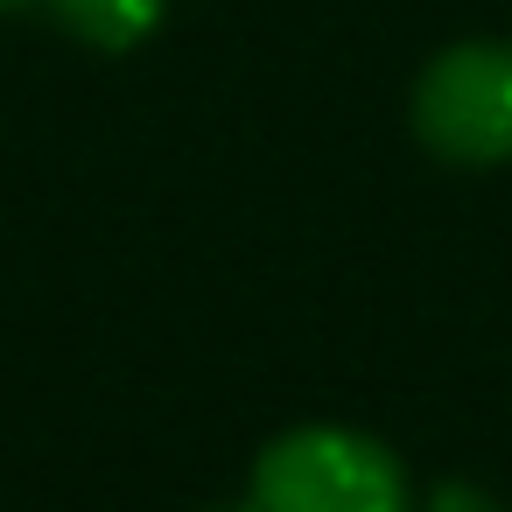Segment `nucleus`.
<instances>
[{"instance_id":"f03ea898","label":"nucleus","mask_w":512,"mask_h":512,"mask_svg":"<svg viewBox=\"0 0 512 512\" xmlns=\"http://www.w3.org/2000/svg\"><path fill=\"white\" fill-rule=\"evenodd\" d=\"M414 134L428 155L456 169H498L512 162V43L477 36L428 57L414 85Z\"/></svg>"},{"instance_id":"39448f33","label":"nucleus","mask_w":512,"mask_h":512,"mask_svg":"<svg viewBox=\"0 0 512 512\" xmlns=\"http://www.w3.org/2000/svg\"><path fill=\"white\" fill-rule=\"evenodd\" d=\"M0 8H29V0H0Z\"/></svg>"},{"instance_id":"f257e3e1","label":"nucleus","mask_w":512,"mask_h":512,"mask_svg":"<svg viewBox=\"0 0 512 512\" xmlns=\"http://www.w3.org/2000/svg\"><path fill=\"white\" fill-rule=\"evenodd\" d=\"M253 512H407V470L379 435L288 428L253 456Z\"/></svg>"},{"instance_id":"20e7f679","label":"nucleus","mask_w":512,"mask_h":512,"mask_svg":"<svg viewBox=\"0 0 512 512\" xmlns=\"http://www.w3.org/2000/svg\"><path fill=\"white\" fill-rule=\"evenodd\" d=\"M421 512H498V505H491V498H484L477 484H435Z\"/></svg>"},{"instance_id":"7ed1b4c3","label":"nucleus","mask_w":512,"mask_h":512,"mask_svg":"<svg viewBox=\"0 0 512 512\" xmlns=\"http://www.w3.org/2000/svg\"><path fill=\"white\" fill-rule=\"evenodd\" d=\"M50 8H57V22L78 43L120 57V50H134V43L155 36V22L169 15V0H50Z\"/></svg>"}]
</instances>
